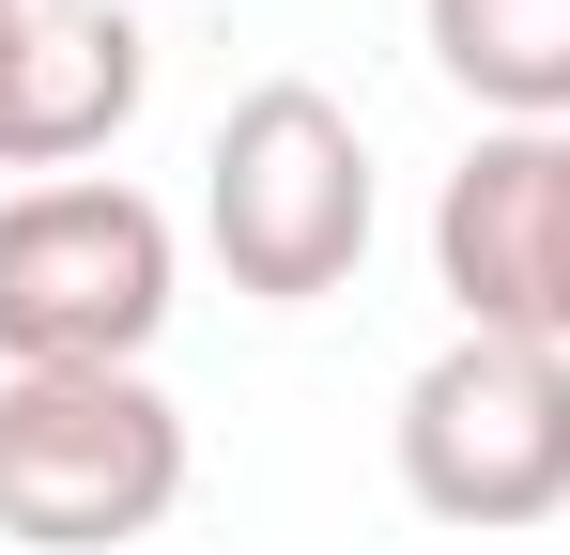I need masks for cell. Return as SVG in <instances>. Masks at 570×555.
<instances>
[{
  "label": "cell",
  "instance_id": "obj_1",
  "mask_svg": "<svg viewBox=\"0 0 570 555\" xmlns=\"http://www.w3.org/2000/svg\"><path fill=\"white\" fill-rule=\"evenodd\" d=\"M200 247L263 309H324L371 263V139L324 78H263L200 139Z\"/></svg>",
  "mask_w": 570,
  "mask_h": 555
},
{
  "label": "cell",
  "instance_id": "obj_2",
  "mask_svg": "<svg viewBox=\"0 0 570 555\" xmlns=\"http://www.w3.org/2000/svg\"><path fill=\"white\" fill-rule=\"evenodd\" d=\"M186 309V232L124 171L0 201V370H139Z\"/></svg>",
  "mask_w": 570,
  "mask_h": 555
},
{
  "label": "cell",
  "instance_id": "obj_3",
  "mask_svg": "<svg viewBox=\"0 0 570 555\" xmlns=\"http://www.w3.org/2000/svg\"><path fill=\"white\" fill-rule=\"evenodd\" d=\"M186 509V417L155 370H0V541L124 555Z\"/></svg>",
  "mask_w": 570,
  "mask_h": 555
},
{
  "label": "cell",
  "instance_id": "obj_4",
  "mask_svg": "<svg viewBox=\"0 0 570 555\" xmlns=\"http://www.w3.org/2000/svg\"><path fill=\"white\" fill-rule=\"evenodd\" d=\"M401 494L463 541H509V525H556L570 509V356L556 340H493V324H448L432 356L401 370Z\"/></svg>",
  "mask_w": 570,
  "mask_h": 555
},
{
  "label": "cell",
  "instance_id": "obj_5",
  "mask_svg": "<svg viewBox=\"0 0 570 555\" xmlns=\"http://www.w3.org/2000/svg\"><path fill=\"white\" fill-rule=\"evenodd\" d=\"M432 278L493 340L570 356V124H478L463 171L432 185Z\"/></svg>",
  "mask_w": 570,
  "mask_h": 555
},
{
  "label": "cell",
  "instance_id": "obj_6",
  "mask_svg": "<svg viewBox=\"0 0 570 555\" xmlns=\"http://www.w3.org/2000/svg\"><path fill=\"white\" fill-rule=\"evenodd\" d=\"M155 93V31L139 0H0V171H78L139 124Z\"/></svg>",
  "mask_w": 570,
  "mask_h": 555
},
{
  "label": "cell",
  "instance_id": "obj_7",
  "mask_svg": "<svg viewBox=\"0 0 570 555\" xmlns=\"http://www.w3.org/2000/svg\"><path fill=\"white\" fill-rule=\"evenodd\" d=\"M416 47L478 124H570V0H416Z\"/></svg>",
  "mask_w": 570,
  "mask_h": 555
}]
</instances>
